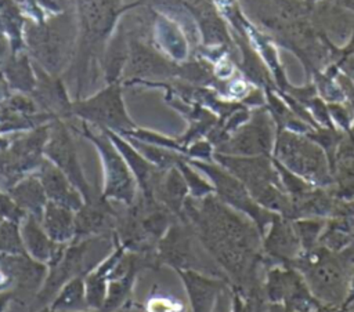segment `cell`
<instances>
[{"label":"cell","instance_id":"obj_1","mask_svg":"<svg viewBox=\"0 0 354 312\" xmlns=\"http://www.w3.org/2000/svg\"><path fill=\"white\" fill-rule=\"evenodd\" d=\"M101 237L104 236L72 242L66 246L62 258L54 265L48 266L46 280L40 291L35 297L29 308V312H37L43 306L50 305L65 283H68L71 279L76 276H84L100 262L98 260H94L95 257H106L104 253L101 254L100 250L94 253V247Z\"/></svg>","mask_w":354,"mask_h":312},{"label":"cell","instance_id":"obj_2","mask_svg":"<svg viewBox=\"0 0 354 312\" xmlns=\"http://www.w3.org/2000/svg\"><path fill=\"white\" fill-rule=\"evenodd\" d=\"M86 135L95 144L104 163V191L102 197L113 199L126 207L136 202V182L127 166V162L115 149L109 137L95 135L84 127Z\"/></svg>","mask_w":354,"mask_h":312},{"label":"cell","instance_id":"obj_3","mask_svg":"<svg viewBox=\"0 0 354 312\" xmlns=\"http://www.w3.org/2000/svg\"><path fill=\"white\" fill-rule=\"evenodd\" d=\"M44 152L50 157V160L77 188V191L82 193L84 202H93V200H97L101 197L93 192V189L84 179L72 138H71L66 127L62 123L57 121L51 127L47 144L44 145Z\"/></svg>","mask_w":354,"mask_h":312},{"label":"cell","instance_id":"obj_4","mask_svg":"<svg viewBox=\"0 0 354 312\" xmlns=\"http://www.w3.org/2000/svg\"><path fill=\"white\" fill-rule=\"evenodd\" d=\"M0 264L12 279V300L19 304H28L30 308L46 280L48 266L28 254L0 255Z\"/></svg>","mask_w":354,"mask_h":312},{"label":"cell","instance_id":"obj_5","mask_svg":"<svg viewBox=\"0 0 354 312\" xmlns=\"http://www.w3.org/2000/svg\"><path fill=\"white\" fill-rule=\"evenodd\" d=\"M118 221V211L105 197L93 202H84L75 211V239L73 242L98 237L113 236Z\"/></svg>","mask_w":354,"mask_h":312},{"label":"cell","instance_id":"obj_6","mask_svg":"<svg viewBox=\"0 0 354 312\" xmlns=\"http://www.w3.org/2000/svg\"><path fill=\"white\" fill-rule=\"evenodd\" d=\"M156 260L159 266L169 265L176 269L192 271L195 254L189 229L184 220L174 221L156 244Z\"/></svg>","mask_w":354,"mask_h":312},{"label":"cell","instance_id":"obj_7","mask_svg":"<svg viewBox=\"0 0 354 312\" xmlns=\"http://www.w3.org/2000/svg\"><path fill=\"white\" fill-rule=\"evenodd\" d=\"M75 112L83 119L112 130H130L134 126L123 108L116 88H109L95 98L76 105Z\"/></svg>","mask_w":354,"mask_h":312},{"label":"cell","instance_id":"obj_8","mask_svg":"<svg viewBox=\"0 0 354 312\" xmlns=\"http://www.w3.org/2000/svg\"><path fill=\"white\" fill-rule=\"evenodd\" d=\"M21 236L26 254L47 266L58 262L68 244L55 243L44 231L41 222L33 215H26L21 222Z\"/></svg>","mask_w":354,"mask_h":312},{"label":"cell","instance_id":"obj_9","mask_svg":"<svg viewBox=\"0 0 354 312\" xmlns=\"http://www.w3.org/2000/svg\"><path fill=\"white\" fill-rule=\"evenodd\" d=\"M113 248L106 254V257L100 261L91 271L84 275L86 300L90 309H101L108 291L109 277L116 268L118 262L126 253V248L113 237Z\"/></svg>","mask_w":354,"mask_h":312},{"label":"cell","instance_id":"obj_10","mask_svg":"<svg viewBox=\"0 0 354 312\" xmlns=\"http://www.w3.org/2000/svg\"><path fill=\"white\" fill-rule=\"evenodd\" d=\"M39 179L50 202L79 210L83 206V196L69 178L53 163L43 160L39 166Z\"/></svg>","mask_w":354,"mask_h":312},{"label":"cell","instance_id":"obj_11","mask_svg":"<svg viewBox=\"0 0 354 312\" xmlns=\"http://www.w3.org/2000/svg\"><path fill=\"white\" fill-rule=\"evenodd\" d=\"M41 225L47 235L55 242L62 244H69L75 239V211L62 204L47 202Z\"/></svg>","mask_w":354,"mask_h":312},{"label":"cell","instance_id":"obj_12","mask_svg":"<svg viewBox=\"0 0 354 312\" xmlns=\"http://www.w3.org/2000/svg\"><path fill=\"white\" fill-rule=\"evenodd\" d=\"M10 195L17 202V204L26 211L28 215H33L41 221L43 211L48 199L39 178L29 177L18 182L10 189Z\"/></svg>","mask_w":354,"mask_h":312},{"label":"cell","instance_id":"obj_13","mask_svg":"<svg viewBox=\"0 0 354 312\" xmlns=\"http://www.w3.org/2000/svg\"><path fill=\"white\" fill-rule=\"evenodd\" d=\"M176 273L183 280L192 311L194 312H209V305L214 293V284L189 269H176Z\"/></svg>","mask_w":354,"mask_h":312},{"label":"cell","instance_id":"obj_14","mask_svg":"<svg viewBox=\"0 0 354 312\" xmlns=\"http://www.w3.org/2000/svg\"><path fill=\"white\" fill-rule=\"evenodd\" d=\"M54 312H80L90 309L86 300L84 276H76L62 286L50 304Z\"/></svg>","mask_w":354,"mask_h":312},{"label":"cell","instance_id":"obj_15","mask_svg":"<svg viewBox=\"0 0 354 312\" xmlns=\"http://www.w3.org/2000/svg\"><path fill=\"white\" fill-rule=\"evenodd\" d=\"M15 254H26L21 236V224L3 220L0 222V255Z\"/></svg>","mask_w":354,"mask_h":312},{"label":"cell","instance_id":"obj_16","mask_svg":"<svg viewBox=\"0 0 354 312\" xmlns=\"http://www.w3.org/2000/svg\"><path fill=\"white\" fill-rule=\"evenodd\" d=\"M26 211L17 204V202L11 197V195H6L0 192V217L6 221H12L21 224L26 217Z\"/></svg>","mask_w":354,"mask_h":312},{"label":"cell","instance_id":"obj_17","mask_svg":"<svg viewBox=\"0 0 354 312\" xmlns=\"http://www.w3.org/2000/svg\"><path fill=\"white\" fill-rule=\"evenodd\" d=\"M147 311L148 312H176L174 304L169 298H163V297H156L148 301Z\"/></svg>","mask_w":354,"mask_h":312},{"label":"cell","instance_id":"obj_18","mask_svg":"<svg viewBox=\"0 0 354 312\" xmlns=\"http://www.w3.org/2000/svg\"><path fill=\"white\" fill-rule=\"evenodd\" d=\"M11 301H12V293L11 291L0 293V312H4Z\"/></svg>","mask_w":354,"mask_h":312},{"label":"cell","instance_id":"obj_19","mask_svg":"<svg viewBox=\"0 0 354 312\" xmlns=\"http://www.w3.org/2000/svg\"><path fill=\"white\" fill-rule=\"evenodd\" d=\"M37 312H54V311L50 308V305H47V306H43L41 309H39Z\"/></svg>","mask_w":354,"mask_h":312},{"label":"cell","instance_id":"obj_20","mask_svg":"<svg viewBox=\"0 0 354 312\" xmlns=\"http://www.w3.org/2000/svg\"><path fill=\"white\" fill-rule=\"evenodd\" d=\"M80 312H101L98 309H86V311H80Z\"/></svg>","mask_w":354,"mask_h":312},{"label":"cell","instance_id":"obj_21","mask_svg":"<svg viewBox=\"0 0 354 312\" xmlns=\"http://www.w3.org/2000/svg\"><path fill=\"white\" fill-rule=\"evenodd\" d=\"M1 221H3V220H1V217H0V222H1Z\"/></svg>","mask_w":354,"mask_h":312},{"label":"cell","instance_id":"obj_22","mask_svg":"<svg viewBox=\"0 0 354 312\" xmlns=\"http://www.w3.org/2000/svg\"><path fill=\"white\" fill-rule=\"evenodd\" d=\"M0 94H1V87H0Z\"/></svg>","mask_w":354,"mask_h":312}]
</instances>
